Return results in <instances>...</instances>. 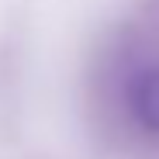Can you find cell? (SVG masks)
<instances>
[{"label":"cell","instance_id":"1","mask_svg":"<svg viewBox=\"0 0 159 159\" xmlns=\"http://www.w3.org/2000/svg\"><path fill=\"white\" fill-rule=\"evenodd\" d=\"M125 107L128 118L145 131L149 139H159V59L139 62L125 80Z\"/></svg>","mask_w":159,"mask_h":159}]
</instances>
